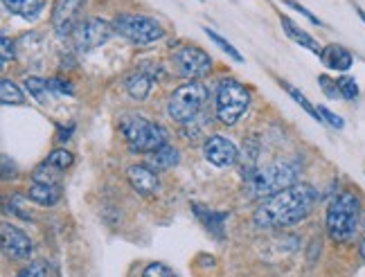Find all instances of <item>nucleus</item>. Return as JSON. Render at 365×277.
Wrapping results in <instances>:
<instances>
[{
	"mask_svg": "<svg viewBox=\"0 0 365 277\" xmlns=\"http://www.w3.org/2000/svg\"><path fill=\"white\" fill-rule=\"evenodd\" d=\"M318 199V192L312 185L296 183L289 189H282L273 194V197L264 199L259 207H255V212H252V221H255L257 228L266 230L296 226L314 212Z\"/></svg>",
	"mask_w": 365,
	"mask_h": 277,
	"instance_id": "nucleus-1",
	"label": "nucleus"
},
{
	"mask_svg": "<svg viewBox=\"0 0 365 277\" xmlns=\"http://www.w3.org/2000/svg\"><path fill=\"white\" fill-rule=\"evenodd\" d=\"M361 199L354 192H339L329 201L325 212L327 237L334 244H349L359 232L361 226Z\"/></svg>",
	"mask_w": 365,
	"mask_h": 277,
	"instance_id": "nucleus-2",
	"label": "nucleus"
},
{
	"mask_svg": "<svg viewBox=\"0 0 365 277\" xmlns=\"http://www.w3.org/2000/svg\"><path fill=\"white\" fill-rule=\"evenodd\" d=\"M120 131L124 135V142L133 154H153L167 145V131L158 122H151L145 115H122Z\"/></svg>",
	"mask_w": 365,
	"mask_h": 277,
	"instance_id": "nucleus-3",
	"label": "nucleus"
},
{
	"mask_svg": "<svg viewBox=\"0 0 365 277\" xmlns=\"http://www.w3.org/2000/svg\"><path fill=\"white\" fill-rule=\"evenodd\" d=\"M252 197L269 199L273 194L289 189L298 183V167L291 162H273L264 169H252L244 176Z\"/></svg>",
	"mask_w": 365,
	"mask_h": 277,
	"instance_id": "nucleus-4",
	"label": "nucleus"
},
{
	"mask_svg": "<svg viewBox=\"0 0 365 277\" xmlns=\"http://www.w3.org/2000/svg\"><path fill=\"white\" fill-rule=\"evenodd\" d=\"M248 106H250V90L232 77L221 79V84L217 88L219 122L226 124V127H232V124L240 122V117L246 113Z\"/></svg>",
	"mask_w": 365,
	"mask_h": 277,
	"instance_id": "nucleus-5",
	"label": "nucleus"
},
{
	"mask_svg": "<svg viewBox=\"0 0 365 277\" xmlns=\"http://www.w3.org/2000/svg\"><path fill=\"white\" fill-rule=\"evenodd\" d=\"M207 102V88L201 81H190V84L178 86L170 102H167V115L178 124H190L201 113V108Z\"/></svg>",
	"mask_w": 365,
	"mask_h": 277,
	"instance_id": "nucleus-6",
	"label": "nucleus"
},
{
	"mask_svg": "<svg viewBox=\"0 0 365 277\" xmlns=\"http://www.w3.org/2000/svg\"><path fill=\"white\" fill-rule=\"evenodd\" d=\"M113 27L115 34L129 38L135 46L156 43L165 36V27L156 19L145 16V14H118Z\"/></svg>",
	"mask_w": 365,
	"mask_h": 277,
	"instance_id": "nucleus-7",
	"label": "nucleus"
},
{
	"mask_svg": "<svg viewBox=\"0 0 365 277\" xmlns=\"http://www.w3.org/2000/svg\"><path fill=\"white\" fill-rule=\"evenodd\" d=\"M172 63L176 73L185 79H203L212 70V57L196 46H180L172 52Z\"/></svg>",
	"mask_w": 365,
	"mask_h": 277,
	"instance_id": "nucleus-8",
	"label": "nucleus"
},
{
	"mask_svg": "<svg viewBox=\"0 0 365 277\" xmlns=\"http://www.w3.org/2000/svg\"><path fill=\"white\" fill-rule=\"evenodd\" d=\"M113 34H115L113 23L93 16V19H83L79 23V27L73 32V43L79 52H91L95 48L104 46L106 41H110Z\"/></svg>",
	"mask_w": 365,
	"mask_h": 277,
	"instance_id": "nucleus-9",
	"label": "nucleus"
},
{
	"mask_svg": "<svg viewBox=\"0 0 365 277\" xmlns=\"http://www.w3.org/2000/svg\"><path fill=\"white\" fill-rule=\"evenodd\" d=\"M83 7L86 0H57L52 7V27L59 36H73V32L83 21Z\"/></svg>",
	"mask_w": 365,
	"mask_h": 277,
	"instance_id": "nucleus-10",
	"label": "nucleus"
},
{
	"mask_svg": "<svg viewBox=\"0 0 365 277\" xmlns=\"http://www.w3.org/2000/svg\"><path fill=\"white\" fill-rule=\"evenodd\" d=\"M203 156L215 167H232L240 158V149L223 135H210L203 142Z\"/></svg>",
	"mask_w": 365,
	"mask_h": 277,
	"instance_id": "nucleus-11",
	"label": "nucleus"
},
{
	"mask_svg": "<svg viewBox=\"0 0 365 277\" xmlns=\"http://www.w3.org/2000/svg\"><path fill=\"white\" fill-rule=\"evenodd\" d=\"M0 237H3V251L7 257L21 259V261L32 257V251H34L32 239L27 237L21 228L11 226V224H3V228H0Z\"/></svg>",
	"mask_w": 365,
	"mask_h": 277,
	"instance_id": "nucleus-12",
	"label": "nucleus"
},
{
	"mask_svg": "<svg viewBox=\"0 0 365 277\" xmlns=\"http://www.w3.org/2000/svg\"><path fill=\"white\" fill-rule=\"evenodd\" d=\"M126 181H129V185L138 194H143V197H151V194H156L160 189L158 172H153L149 164H131L126 169Z\"/></svg>",
	"mask_w": 365,
	"mask_h": 277,
	"instance_id": "nucleus-13",
	"label": "nucleus"
},
{
	"mask_svg": "<svg viewBox=\"0 0 365 277\" xmlns=\"http://www.w3.org/2000/svg\"><path fill=\"white\" fill-rule=\"evenodd\" d=\"M320 61L325 63L329 70L345 73V70L352 68L354 57H352V52L345 50L343 46H327V48H322V52H320Z\"/></svg>",
	"mask_w": 365,
	"mask_h": 277,
	"instance_id": "nucleus-14",
	"label": "nucleus"
},
{
	"mask_svg": "<svg viewBox=\"0 0 365 277\" xmlns=\"http://www.w3.org/2000/svg\"><path fill=\"white\" fill-rule=\"evenodd\" d=\"M151 86H153V77L147 70H143V68H138V70L131 73L124 81L126 93H129L135 102H145L151 93Z\"/></svg>",
	"mask_w": 365,
	"mask_h": 277,
	"instance_id": "nucleus-15",
	"label": "nucleus"
},
{
	"mask_svg": "<svg viewBox=\"0 0 365 277\" xmlns=\"http://www.w3.org/2000/svg\"><path fill=\"white\" fill-rule=\"evenodd\" d=\"M3 5L14 16L25 21H36L46 9V0H3Z\"/></svg>",
	"mask_w": 365,
	"mask_h": 277,
	"instance_id": "nucleus-16",
	"label": "nucleus"
},
{
	"mask_svg": "<svg viewBox=\"0 0 365 277\" xmlns=\"http://www.w3.org/2000/svg\"><path fill=\"white\" fill-rule=\"evenodd\" d=\"M279 23H282V27H284V32H287V36L293 41V43H298V46H302V48H307L309 52H314V54H318L320 57V52H322V48H320V43L318 41L309 34V32H304L302 27H298L296 23H293L289 16H279Z\"/></svg>",
	"mask_w": 365,
	"mask_h": 277,
	"instance_id": "nucleus-17",
	"label": "nucleus"
},
{
	"mask_svg": "<svg viewBox=\"0 0 365 277\" xmlns=\"http://www.w3.org/2000/svg\"><path fill=\"white\" fill-rule=\"evenodd\" d=\"M194 214L203 221V226L207 228L210 234H215V237H219V239L223 237V228H226V221H228L226 212H215V210H210V207L196 203L194 205Z\"/></svg>",
	"mask_w": 365,
	"mask_h": 277,
	"instance_id": "nucleus-18",
	"label": "nucleus"
},
{
	"mask_svg": "<svg viewBox=\"0 0 365 277\" xmlns=\"http://www.w3.org/2000/svg\"><path fill=\"white\" fill-rule=\"evenodd\" d=\"M178 162H180V154H178V149L172 145H165L163 149L153 151V154L147 156V164L153 172H167V169L176 167Z\"/></svg>",
	"mask_w": 365,
	"mask_h": 277,
	"instance_id": "nucleus-19",
	"label": "nucleus"
},
{
	"mask_svg": "<svg viewBox=\"0 0 365 277\" xmlns=\"http://www.w3.org/2000/svg\"><path fill=\"white\" fill-rule=\"evenodd\" d=\"M27 199L38 203V205H54L61 199V185H41V183H30L27 187Z\"/></svg>",
	"mask_w": 365,
	"mask_h": 277,
	"instance_id": "nucleus-20",
	"label": "nucleus"
},
{
	"mask_svg": "<svg viewBox=\"0 0 365 277\" xmlns=\"http://www.w3.org/2000/svg\"><path fill=\"white\" fill-rule=\"evenodd\" d=\"M32 183L41 185H61V169L52 167L50 162H41L32 172Z\"/></svg>",
	"mask_w": 365,
	"mask_h": 277,
	"instance_id": "nucleus-21",
	"label": "nucleus"
},
{
	"mask_svg": "<svg viewBox=\"0 0 365 277\" xmlns=\"http://www.w3.org/2000/svg\"><path fill=\"white\" fill-rule=\"evenodd\" d=\"M25 90L30 93L38 104H46L50 100V95H52L50 84L46 79H41V77H27L25 79Z\"/></svg>",
	"mask_w": 365,
	"mask_h": 277,
	"instance_id": "nucleus-22",
	"label": "nucleus"
},
{
	"mask_svg": "<svg viewBox=\"0 0 365 277\" xmlns=\"http://www.w3.org/2000/svg\"><path fill=\"white\" fill-rule=\"evenodd\" d=\"M0 100H3L5 106H9V104L19 106V104L25 102V97H23V90L16 84H14L11 79L5 77L3 81H0Z\"/></svg>",
	"mask_w": 365,
	"mask_h": 277,
	"instance_id": "nucleus-23",
	"label": "nucleus"
},
{
	"mask_svg": "<svg viewBox=\"0 0 365 277\" xmlns=\"http://www.w3.org/2000/svg\"><path fill=\"white\" fill-rule=\"evenodd\" d=\"M203 32L207 34V38L212 41L215 46H219V50H223V52H226V54H228V57H230L232 61H237V63H242V61H244V57H242L240 52L235 50V46L230 43V41H226V38H223V36H219V34H217L215 30H210V27H203Z\"/></svg>",
	"mask_w": 365,
	"mask_h": 277,
	"instance_id": "nucleus-24",
	"label": "nucleus"
},
{
	"mask_svg": "<svg viewBox=\"0 0 365 277\" xmlns=\"http://www.w3.org/2000/svg\"><path fill=\"white\" fill-rule=\"evenodd\" d=\"M279 84H282V88H284V90H287V93H289V95L293 97V100H296V102H298V104H300L304 110H307L309 115H312L314 120H318V122H322V117H320V113H318V108H314V104L309 102L307 97H304V95H302L298 88H293L291 84H287V81H279Z\"/></svg>",
	"mask_w": 365,
	"mask_h": 277,
	"instance_id": "nucleus-25",
	"label": "nucleus"
},
{
	"mask_svg": "<svg viewBox=\"0 0 365 277\" xmlns=\"http://www.w3.org/2000/svg\"><path fill=\"white\" fill-rule=\"evenodd\" d=\"M46 162H50L52 167H57L61 172H66L68 167H73V162H75V156L70 154L68 149H54L52 154L46 158Z\"/></svg>",
	"mask_w": 365,
	"mask_h": 277,
	"instance_id": "nucleus-26",
	"label": "nucleus"
},
{
	"mask_svg": "<svg viewBox=\"0 0 365 277\" xmlns=\"http://www.w3.org/2000/svg\"><path fill=\"white\" fill-rule=\"evenodd\" d=\"M336 81H339V90H341V97H343V100L354 102L356 97H359V84H356V79L343 75V77H339Z\"/></svg>",
	"mask_w": 365,
	"mask_h": 277,
	"instance_id": "nucleus-27",
	"label": "nucleus"
},
{
	"mask_svg": "<svg viewBox=\"0 0 365 277\" xmlns=\"http://www.w3.org/2000/svg\"><path fill=\"white\" fill-rule=\"evenodd\" d=\"M143 277H178L170 266L163 261H151V264L143 271Z\"/></svg>",
	"mask_w": 365,
	"mask_h": 277,
	"instance_id": "nucleus-28",
	"label": "nucleus"
},
{
	"mask_svg": "<svg viewBox=\"0 0 365 277\" xmlns=\"http://www.w3.org/2000/svg\"><path fill=\"white\" fill-rule=\"evenodd\" d=\"M318 84L322 88V93H325L329 100H341V90H339V81L327 77V75H320L318 77Z\"/></svg>",
	"mask_w": 365,
	"mask_h": 277,
	"instance_id": "nucleus-29",
	"label": "nucleus"
},
{
	"mask_svg": "<svg viewBox=\"0 0 365 277\" xmlns=\"http://www.w3.org/2000/svg\"><path fill=\"white\" fill-rule=\"evenodd\" d=\"M48 84H50L52 95H75V88H73V84H70L68 79L54 77V79H50V81H48Z\"/></svg>",
	"mask_w": 365,
	"mask_h": 277,
	"instance_id": "nucleus-30",
	"label": "nucleus"
},
{
	"mask_svg": "<svg viewBox=\"0 0 365 277\" xmlns=\"http://www.w3.org/2000/svg\"><path fill=\"white\" fill-rule=\"evenodd\" d=\"M46 271H48V264L43 259H38V261H32L27 268H23L16 277H46Z\"/></svg>",
	"mask_w": 365,
	"mask_h": 277,
	"instance_id": "nucleus-31",
	"label": "nucleus"
},
{
	"mask_svg": "<svg viewBox=\"0 0 365 277\" xmlns=\"http://www.w3.org/2000/svg\"><path fill=\"white\" fill-rule=\"evenodd\" d=\"M14 57H16V50H14V41L7 34H3V41H0V61H3V66H5Z\"/></svg>",
	"mask_w": 365,
	"mask_h": 277,
	"instance_id": "nucleus-32",
	"label": "nucleus"
},
{
	"mask_svg": "<svg viewBox=\"0 0 365 277\" xmlns=\"http://www.w3.org/2000/svg\"><path fill=\"white\" fill-rule=\"evenodd\" d=\"M318 113H320L322 122H327L329 127H334V129H343V127H345L343 117H339L336 113H331V110H329L327 106H318Z\"/></svg>",
	"mask_w": 365,
	"mask_h": 277,
	"instance_id": "nucleus-33",
	"label": "nucleus"
},
{
	"mask_svg": "<svg viewBox=\"0 0 365 277\" xmlns=\"http://www.w3.org/2000/svg\"><path fill=\"white\" fill-rule=\"evenodd\" d=\"M287 5H289V7H293V9H296V11H300V14H302V16H304V19H307L309 23H314V25H322V21H320L318 16H314L312 11H309L307 7H302L300 3H296V0H287Z\"/></svg>",
	"mask_w": 365,
	"mask_h": 277,
	"instance_id": "nucleus-34",
	"label": "nucleus"
},
{
	"mask_svg": "<svg viewBox=\"0 0 365 277\" xmlns=\"http://www.w3.org/2000/svg\"><path fill=\"white\" fill-rule=\"evenodd\" d=\"M14 172H16V167H11V172H9V158L3 156V181H9V178L16 176Z\"/></svg>",
	"mask_w": 365,
	"mask_h": 277,
	"instance_id": "nucleus-35",
	"label": "nucleus"
},
{
	"mask_svg": "<svg viewBox=\"0 0 365 277\" xmlns=\"http://www.w3.org/2000/svg\"><path fill=\"white\" fill-rule=\"evenodd\" d=\"M75 131V124H68L66 129H59V142H68L70 140V133Z\"/></svg>",
	"mask_w": 365,
	"mask_h": 277,
	"instance_id": "nucleus-36",
	"label": "nucleus"
},
{
	"mask_svg": "<svg viewBox=\"0 0 365 277\" xmlns=\"http://www.w3.org/2000/svg\"><path fill=\"white\" fill-rule=\"evenodd\" d=\"M359 253H361V257L365 259V237L361 239V244H359Z\"/></svg>",
	"mask_w": 365,
	"mask_h": 277,
	"instance_id": "nucleus-37",
	"label": "nucleus"
},
{
	"mask_svg": "<svg viewBox=\"0 0 365 277\" xmlns=\"http://www.w3.org/2000/svg\"><path fill=\"white\" fill-rule=\"evenodd\" d=\"M356 14H359V19H361V21L365 23V11H363L361 7H356Z\"/></svg>",
	"mask_w": 365,
	"mask_h": 277,
	"instance_id": "nucleus-38",
	"label": "nucleus"
}]
</instances>
